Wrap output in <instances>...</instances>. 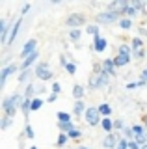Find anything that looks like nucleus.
I'll use <instances>...</instances> for the list:
<instances>
[{"mask_svg": "<svg viewBox=\"0 0 147 149\" xmlns=\"http://www.w3.org/2000/svg\"><path fill=\"white\" fill-rule=\"evenodd\" d=\"M110 84V74L108 73H99V74H95V73H91L89 74V78H88V88L89 90H104Z\"/></svg>", "mask_w": 147, "mask_h": 149, "instance_id": "1", "label": "nucleus"}, {"mask_svg": "<svg viewBox=\"0 0 147 149\" xmlns=\"http://www.w3.org/2000/svg\"><path fill=\"white\" fill-rule=\"evenodd\" d=\"M121 19H123V13L119 11V9H116V11H110V9H106V11L97 13V15H95L97 24H112V22H119Z\"/></svg>", "mask_w": 147, "mask_h": 149, "instance_id": "2", "label": "nucleus"}, {"mask_svg": "<svg viewBox=\"0 0 147 149\" xmlns=\"http://www.w3.org/2000/svg\"><path fill=\"white\" fill-rule=\"evenodd\" d=\"M84 121L89 127H97V125L103 123V116L99 112V106H88V110L84 114Z\"/></svg>", "mask_w": 147, "mask_h": 149, "instance_id": "3", "label": "nucleus"}, {"mask_svg": "<svg viewBox=\"0 0 147 149\" xmlns=\"http://www.w3.org/2000/svg\"><path fill=\"white\" fill-rule=\"evenodd\" d=\"M34 71H35V78H39V80H43V82L54 78V73L49 69V62H37V65L34 67Z\"/></svg>", "mask_w": 147, "mask_h": 149, "instance_id": "4", "label": "nucleus"}, {"mask_svg": "<svg viewBox=\"0 0 147 149\" xmlns=\"http://www.w3.org/2000/svg\"><path fill=\"white\" fill-rule=\"evenodd\" d=\"M86 22H88V19H86L84 13H71L67 19H65V24L69 26V30H75V28H80L84 26Z\"/></svg>", "mask_w": 147, "mask_h": 149, "instance_id": "5", "label": "nucleus"}, {"mask_svg": "<svg viewBox=\"0 0 147 149\" xmlns=\"http://www.w3.org/2000/svg\"><path fill=\"white\" fill-rule=\"evenodd\" d=\"M17 71H19V65H17V63H11V65H8V67H2V69H0V88L6 86L8 78H10L11 74H15Z\"/></svg>", "mask_w": 147, "mask_h": 149, "instance_id": "6", "label": "nucleus"}, {"mask_svg": "<svg viewBox=\"0 0 147 149\" xmlns=\"http://www.w3.org/2000/svg\"><path fill=\"white\" fill-rule=\"evenodd\" d=\"M17 110H19V108L13 104L11 97H4V99H2V112H4V116H8V118H15Z\"/></svg>", "mask_w": 147, "mask_h": 149, "instance_id": "7", "label": "nucleus"}, {"mask_svg": "<svg viewBox=\"0 0 147 149\" xmlns=\"http://www.w3.org/2000/svg\"><path fill=\"white\" fill-rule=\"evenodd\" d=\"M35 50H37V39H28L24 43V47H22V50H21V58L26 60L30 54H34Z\"/></svg>", "mask_w": 147, "mask_h": 149, "instance_id": "8", "label": "nucleus"}, {"mask_svg": "<svg viewBox=\"0 0 147 149\" xmlns=\"http://www.w3.org/2000/svg\"><path fill=\"white\" fill-rule=\"evenodd\" d=\"M121 138H123V136H119V134H116V132L106 134V136H104V140H103V147H104V149H116Z\"/></svg>", "mask_w": 147, "mask_h": 149, "instance_id": "9", "label": "nucleus"}, {"mask_svg": "<svg viewBox=\"0 0 147 149\" xmlns=\"http://www.w3.org/2000/svg\"><path fill=\"white\" fill-rule=\"evenodd\" d=\"M21 24H22V17H19V19H17V21L11 24V34H10V39H8V47L15 43L17 36H19V32H21Z\"/></svg>", "mask_w": 147, "mask_h": 149, "instance_id": "10", "label": "nucleus"}, {"mask_svg": "<svg viewBox=\"0 0 147 149\" xmlns=\"http://www.w3.org/2000/svg\"><path fill=\"white\" fill-rule=\"evenodd\" d=\"M37 58H39V50H35L34 54H30L26 60H22L21 65H19V69L21 71H26V69H32V65H34L35 62H37Z\"/></svg>", "mask_w": 147, "mask_h": 149, "instance_id": "11", "label": "nucleus"}, {"mask_svg": "<svg viewBox=\"0 0 147 149\" xmlns=\"http://www.w3.org/2000/svg\"><path fill=\"white\" fill-rule=\"evenodd\" d=\"M103 71L108 73L110 77H116L117 74V67H116V63H114V58H104L103 60Z\"/></svg>", "mask_w": 147, "mask_h": 149, "instance_id": "12", "label": "nucleus"}, {"mask_svg": "<svg viewBox=\"0 0 147 149\" xmlns=\"http://www.w3.org/2000/svg\"><path fill=\"white\" fill-rule=\"evenodd\" d=\"M106 47H108L106 37H103V36L93 37V45H91V49H93L95 52H104V50H106Z\"/></svg>", "mask_w": 147, "mask_h": 149, "instance_id": "13", "label": "nucleus"}, {"mask_svg": "<svg viewBox=\"0 0 147 149\" xmlns=\"http://www.w3.org/2000/svg\"><path fill=\"white\" fill-rule=\"evenodd\" d=\"M86 110H88V106H86L84 101H75L73 102V114H75L76 118H84Z\"/></svg>", "mask_w": 147, "mask_h": 149, "instance_id": "14", "label": "nucleus"}, {"mask_svg": "<svg viewBox=\"0 0 147 149\" xmlns=\"http://www.w3.org/2000/svg\"><path fill=\"white\" fill-rule=\"evenodd\" d=\"M32 77H35V71L34 69H26V71H21V74H19V82L21 84H30L32 82Z\"/></svg>", "mask_w": 147, "mask_h": 149, "instance_id": "15", "label": "nucleus"}, {"mask_svg": "<svg viewBox=\"0 0 147 149\" xmlns=\"http://www.w3.org/2000/svg\"><path fill=\"white\" fill-rule=\"evenodd\" d=\"M132 60V56H125V54H117L116 58H114V63H116V67H123V65H128Z\"/></svg>", "mask_w": 147, "mask_h": 149, "instance_id": "16", "label": "nucleus"}, {"mask_svg": "<svg viewBox=\"0 0 147 149\" xmlns=\"http://www.w3.org/2000/svg\"><path fill=\"white\" fill-rule=\"evenodd\" d=\"M84 93H86V88L82 84H75L73 86V97H75V101H82Z\"/></svg>", "mask_w": 147, "mask_h": 149, "instance_id": "17", "label": "nucleus"}, {"mask_svg": "<svg viewBox=\"0 0 147 149\" xmlns=\"http://www.w3.org/2000/svg\"><path fill=\"white\" fill-rule=\"evenodd\" d=\"M37 95V86H34V84H26L24 88V99H34V97Z\"/></svg>", "mask_w": 147, "mask_h": 149, "instance_id": "18", "label": "nucleus"}, {"mask_svg": "<svg viewBox=\"0 0 147 149\" xmlns=\"http://www.w3.org/2000/svg\"><path fill=\"white\" fill-rule=\"evenodd\" d=\"M101 127H103V130H104L106 134H112V132H114V121L110 119V118H103Z\"/></svg>", "mask_w": 147, "mask_h": 149, "instance_id": "19", "label": "nucleus"}, {"mask_svg": "<svg viewBox=\"0 0 147 149\" xmlns=\"http://www.w3.org/2000/svg\"><path fill=\"white\" fill-rule=\"evenodd\" d=\"M99 112H101L103 118H110V116H112V106H110L108 102H101V104H99Z\"/></svg>", "mask_w": 147, "mask_h": 149, "instance_id": "20", "label": "nucleus"}, {"mask_svg": "<svg viewBox=\"0 0 147 149\" xmlns=\"http://www.w3.org/2000/svg\"><path fill=\"white\" fill-rule=\"evenodd\" d=\"M119 24V28H121V30H130L132 26H134V21H132V19H127V17H123L121 21L117 22Z\"/></svg>", "mask_w": 147, "mask_h": 149, "instance_id": "21", "label": "nucleus"}, {"mask_svg": "<svg viewBox=\"0 0 147 149\" xmlns=\"http://www.w3.org/2000/svg\"><path fill=\"white\" fill-rule=\"evenodd\" d=\"M130 49H132V52H134V50L145 49V47H144V39H141V37H134V39L130 41Z\"/></svg>", "mask_w": 147, "mask_h": 149, "instance_id": "22", "label": "nucleus"}, {"mask_svg": "<svg viewBox=\"0 0 147 149\" xmlns=\"http://www.w3.org/2000/svg\"><path fill=\"white\" fill-rule=\"evenodd\" d=\"M56 118H58V123H71L73 121V116L67 114V112H58Z\"/></svg>", "mask_w": 147, "mask_h": 149, "instance_id": "23", "label": "nucleus"}, {"mask_svg": "<svg viewBox=\"0 0 147 149\" xmlns=\"http://www.w3.org/2000/svg\"><path fill=\"white\" fill-rule=\"evenodd\" d=\"M86 32H88L89 36H93V37H99V36H101V26H99V24H88Z\"/></svg>", "mask_w": 147, "mask_h": 149, "instance_id": "24", "label": "nucleus"}, {"mask_svg": "<svg viewBox=\"0 0 147 149\" xmlns=\"http://www.w3.org/2000/svg\"><path fill=\"white\" fill-rule=\"evenodd\" d=\"M80 36H82V30H80V28L69 30V39H71V41H75V43H78V41H80Z\"/></svg>", "mask_w": 147, "mask_h": 149, "instance_id": "25", "label": "nucleus"}, {"mask_svg": "<svg viewBox=\"0 0 147 149\" xmlns=\"http://www.w3.org/2000/svg\"><path fill=\"white\" fill-rule=\"evenodd\" d=\"M45 104V101L41 99V97H34L32 99V112H37V110H41V106Z\"/></svg>", "mask_w": 147, "mask_h": 149, "instance_id": "26", "label": "nucleus"}, {"mask_svg": "<svg viewBox=\"0 0 147 149\" xmlns=\"http://www.w3.org/2000/svg\"><path fill=\"white\" fill-rule=\"evenodd\" d=\"M67 142H69V136H67L65 132H60V134H58V140H56V146H58V147H65Z\"/></svg>", "mask_w": 147, "mask_h": 149, "instance_id": "27", "label": "nucleus"}, {"mask_svg": "<svg viewBox=\"0 0 147 149\" xmlns=\"http://www.w3.org/2000/svg\"><path fill=\"white\" fill-rule=\"evenodd\" d=\"M73 129H75L73 121H71V123H58V130H60V132H65V134H69Z\"/></svg>", "mask_w": 147, "mask_h": 149, "instance_id": "28", "label": "nucleus"}, {"mask_svg": "<svg viewBox=\"0 0 147 149\" xmlns=\"http://www.w3.org/2000/svg\"><path fill=\"white\" fill-rule=\"evenodd\" d=\"M132 6H134L140 13L147 15V13H145V9H147V2H141V0H134V2H132Z\"/></svg>", "mask_w": 147, "mask_h": 149, "instance_id": "29", "label": "nucleus"}, {"mask_svg": "<svg viewBox=\"0 0 147 149\" xmlns=\"http://www.w3.org/2000/svg\"><path fill=\"white\" fill-rule=\"evenodd\" d=\"M13 123V118H8V116H2V119H0V129L2 130H6V129H10V125Z\"/></svg>", "mask_w": 147, "mask_h": 149, "instance_id": "30", "label": "nucleus"}, {"mask_svg": "<svg viewBox=\"0 0 147 149\" xmlns=\"http://www.w3.org/2000/svg\"><path fill=\"white\" fill-rule=\"evenodd\" d=\"M138 13H140V11H138V9L132 6V2H130V8H128L127 11H125V17H127V19H136V17H138Z\"/></svg>", "mask_w": 147, "mask_h": 149, "instance_id": "31", "label": "nucleus"}, {"mask_svg": "<svg viewBox=\"0 0 147 149\" xmlns=\"http://www.w3.org/2000/svg\"><path fill=\"white\" fill-rule=\"evenodd\" d=\"M117 54H125V56H132V49L128 45H119L117 47Z\"/></svg>", "mask_w": 147, "mask_h": 149, "instance_id": "32", "label": "nucleus"}, {"mask_svg": "<svg viewBox=\"0 0 147 149\" xmlns=\"http://www.w3.org/2000/svg\"><path fill=\"white\" fill-rule=\"evenodd\" d=\"M24 136H26V138H30V140H34V138H35L34 127H32L30 123H26V125H24Z\"/></svg>", "mask_w": 147, "mask_h": 149, "instance_id": "33", "label": "nucleus"}, {"mask_svg": "<svg viewBox=\"0 0 147 149\" xmlns=\"http://www.w3.org/2000/svg\"><path fill=\"white\" fill-rule=\"evenodd\" d=\"M132 132H134V138H136V136H141V134H145L147 130H145L144 125H132Z\"/></svg>", "mask_w": 147, "mask_h": 149, "instance_id": "34", "label": "nucleus"}, {"mask_svg": "<svg viewBox=\"0 0 147 149\" xmlns=\"http://www.w3.org/2000/svg\"><path fill=\"white\" fill-rule=\"evenodd\" d=\"M123 138L128 140V142H132V140H134V132H132V127H125V130H123Z\"/></svg>", "mask_w": 147, "mask_h": 149, "instance_id": "35", "label": "nucleus"}, {"mask_svg": "<svg viewBox=\"0 0 147 149\" xmlns=\"http://www.w3.org/2000/svg\"><path fill=\"white\" fill-rule=\"evenodd\" d=\"M67 136H69V140H78V138L82 136V130L75 127V129H73V130H71V132H69V134H67Z\"/></svg>", "mask_w": 147, "mask_h": 149, "instance_id": "36", "label": "nucleus"}, {"mask_svg": "<svg viewBox=\"0 0 147 149\" xmlns=\"http://www.w3.org/2000/svg\"><path fill=\"white\" fill-rule=\"evenodd\" d=\"M76 69H78V65H76L75 62H69V63H67V67H65V71H67L69 74H75V73H76Z\"/></svg>", "mask_w": 147, "mask_h": 149, "instance_id": "37", "label": "nucleus"}, {"mask_svg": "<svg viewBox=\"0 0 147 149\" xmlns=\"http://www.w3.org/2000/svg\"><path fill=\"white\" fill-rule=\"evenodd\" d=\"M134 142H136V143H140L141 147L147 146V132H145V134H141V136H136V138H134Z\"/></svg>", "mask_w": 147, "mask_h": 149, "instance_id": "38", "label": "nucleus"}, {"mask_svg": "<svg viewBox=\"0 0 147 149\" xmlns=\"http://www.w3.org/2000/svg\"><path fill=\"white\" fill-rule=\"evenodd\" d=\"M114 129H117V130L123 132V130H125V121H123V119H116V121H114Z\"/></svg>", "mask_w": 147, "mask_h": 149, "instance_id": "39", "label": "nucleus"}, {"mask_svg": "<svg viewBox=\"0 0 147 149\" xmlns=\"http://www.w3.org/2000/svg\"><path fill=\"white\" fill-rule=\"evenodd\" d=\"M50 90H52L54 95H60V93H62V86H60V82H54L52 86H50Z\"/></svg>", "mask_w": 147, "mask_h": 149, "instance_id": "40", "label": "nucleus"}, {"mask_svg": "<svg viewBox=\"0 0 147 149\" xmlns=\"http://www.w3.org/2000/svg\"><path fill=\"white\" fill-rule=\"evenodd\" d=\"M132 56H134L136 60H144V58H145V49H141V50H134V52H132Z\"/></svg>", "mask_w": 147, "mask_h": 149, "instance_id": "41", "label": "nucleus"}, {"mask_svg": "<svg viewBox=\"0 0 147 149\" xmlns=\"http://www.w3.org/2000/svg\"><path fill=\"white\" fill-rule=\"evenodd\" d=\"M116 149H128V140L121 138V140H119V143H117V147H116Z\"/></svg>", "mask_w": 147, "mask_h": 149, "instance_id": "42", "label": "nucleus"}, {"mask_svg": "<svg viewBox=\"0 0 147 149\" xmlns=\"http://www.w3.org/2000/svg\"><path fill=\"white\" fill-rule=\"evenodd\" d=\"M125 88H127L128 91H132V90H136V88H140V86H138V82H128Z\"/></svg>", "mask_w": 147, "mask_h": 149, "instance_id": "43", "label": "nucleus"}, {"mask_svg": "<svg viewBox=\"0 0 147 149\" xmlns=\"http://www.w3.org/2000/svg\"><path fill=\"white\" fill-rule=\"evenodd\" d=\"M128 149H141V146H140V143H136L134 140H132V142H128Z\"/></svg>", "mask_w": 147, "mask_h": 149, "instance_id": "44", "label": "nucleus"}, {"mask_svg": "<svg viewBox=\"0 0 147 149\" xmlns=\"http://www.w3.org/2000/svg\"><path fill=\"white\" fill-rule=\"evenodd\" d=\"M28 11H30V4H24V6H22V9H21V15H26Z\"/></svg>", "mask_w": 147, "mask_h": 149, "instance_id": "45", "label": "nucleus"}, {"mask_svg": "<svg viewBox=\"0 0 147 149\" xmlns=\"http://www.w3.org/2000/svg\"><path fill=\"white\" fill-rule=\"evenodd\" d=\"M138 32H140V36L147 37V28H145V26H140V28H138Z\"/></svg>", "mask_w": 147, "mask_h": 149, "instance_id": "46", "label": "nucleus"}, {"mask_svg": "<svg viewBox=\"0 0 147 149\" xmlns=\"http://www.w3.org/2000/svg\"><path fill=\"white\" fill-rule=\"evenodd\" d=\"M140 80H145V82H147V67L140 73Z\"/></svg>", "mask_w": 147, "mask_h": 149, "instance_id": "47", "label": "nucleus"}, {"mask_svg": "<svg viewBox=\"0 0 147 149\" xmlns=\"http://www.w3.org/2000/svg\"><path fill=\"white\" fill-rule=\"evenodd\" d=\"M60 63H62L63 67H67V63H69L67 62V56H60Z\"/></svg>", "mask_w": 147, "mask_h": 149, "instance_id": "48", "label": "nucleus"}, {"mask_svg": "<svg viewBox=\"0 0 147 149\" xmlns=\"http://www.w3.org/2000/svg\"><path fill=\"white\" fill-rule=\"evenodd\" d=\"M47 101H49V102H54V101H58V95H54V93H50V95L47 97Z\"/></svg>", "mask_w": 147, "mask_h": 149, "instance_id": "49", "label": "nucleus"}, {"mask_svg": "<svg viewBox=\"0 0 147 149\" xmlns=\"http://www.w3.org/2000/svg\"><path fill=\"white\" fill-rule=\"evenodd\" d=\"M45 90H47V88H45V86H37V95H41V93H43Z\"/></svg>", "mask_w": 147, "mask_h": 149, "instance_id": "50", "label": "nucleus"}, {"mask_svg": "<svg viewBox=\"0 0 147 149\" xmlns=\"http://www.w3.org/2000/svg\"><path fill=\"white\" fill-rule=\"evenodd\" d=\"M138 86H140V88H145L147 82H145V80H138Z\"/></svg>", "mask_w": 147, "mask_h": 149, "instance_id": "51", "label": "nucleus"}, {"mask_svg": "<svg viewBox=\"0 0 147 149\" xmlns=\"http://www.w3.org/2000/svg\"><path fill=\"white\" fill-rule=\"evenodd\" d=\"M76 149H89V147H86V146H80V147H76Z\"/></svg>", "mask_w": 147, "mask_h": 149, "instance_id": "52", "label": "nucleus"}, {"mask_svg": "<svg viewBox=\"0 0 147 149\" xmlns=\"http://www.w3.org/2000/svg\"><path fill=\"white\" fill-rule=\"evenodd\" d=\"M28 149H37V147H35V146H30V147H28Z\"/></svg>", "mask_w": 147, "mask_h": 149, "instance_id": "53", "label": "nucleus"}, {"mask_svg": "<svg viewBox=\"0 0 147 149\" xmlns=\"http://www.w3.org/2000/svg\"><path fill=\"white\" fill-rule=\"evenodd\" d=\"M141 149H147V146H144V147H141Z\"/></svg>", "mask_w": 147, "mask_h": 149, "instance_id": "54", "label": "nucleus"}]
</instances>
